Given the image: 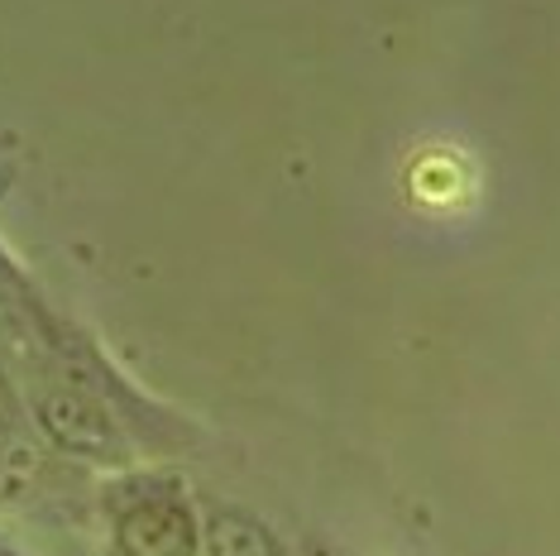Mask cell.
<instances>
[{"instance_id": "cell-5", "label": "cell", "mask_w": 560, "mask_h": 556, "mask_svg": "<svg viewBox=\"0 0 560 556\" xmlns=\"http://www.w3.org/2000/svg\"><path fill=\"white\" fill-rule=\"evenodd\" d=\"M0 556H20V552H10V547H0Z\"/></svg>"}, {"instance_id": "cell-2", "label": "cell", "mask_w": 560, "mask_h": 556, "mask_svg": "<svg viewBox=\"0 0 560 556\" xmlns=\"http://www.w3.org/2000/svg\"><path fill=\"white\" fill-rule=\"evenodd\" d=\"M116 528L135 556H201V518L177 479L163 475L120 479Z\"/></svg>"}, {"instance_id": "cell-4", "label": "cell", "mask_w": 560, "mask_h": 556, "mask_svg": "<svg viewBox=\"0 0 560 556\" xmlns=\"http://www.w3.org/2000/svg\"><path fill=\"white\" fill-rule=\"evenodd\" d=\"M10 451V384L5 374H0V456Z\"/></svg>"}, {"instance_id": "cell-1", "label": "cell", "mask_w": 560, "mask_h": 556, "mask_svg": "<svg viewBox=\"0 0 560 556\" xmlns=\"http://www.w3.org/2000/svg\"><path fill=\"white\" fill-rule=\"evenodd\" d=\"M24 408H30L39 437L54 451L72 461L92 465H120L130 456L120 417L110 413V403L101 398V389L78 370H39L24 389Z\"/></svg>"}, {"instance_id": "cell-3", "label": "cell", "mask_w": 560, "mask_h": 556, "mask_svg": "<svg viewBox=\"0 0 560 556\" xmlns=\"http://www.w3.org/2000/svg\"><path fill=\"white\" fill-rule=\"evenodd\" d=\"M201 556H283L273 533L245 509H211L201 518Z\"/></svg>"}]
</instances>
